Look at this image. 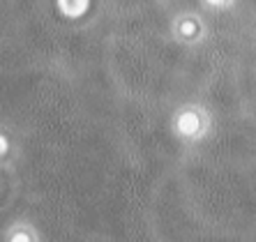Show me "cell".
<instances>
[{
  "label": "cell",
  "instance_id": "cell-1",
  "mask_svg": "<svg viewBox=\"0 0 256 242\" xmlns=\"http://www.w3.org/2000/svg\"><path fill=\"white\" fill-rule=\"evenodd\" d=\"M171 132L182 143L196 146L212 132V116L203 104H182L171 116Z\"/></svg>",
  "mask_w": 256,
  "mask_h": 242
},
{
  "label": "cell",
  "instance_id": "cell-2",
  "mask_svg": "<svg viewBox=\"0 0 256 242\" xmlns=\"http://www.w3.org/2000/svg\"><path fill=\"white\" fill-rule=\"evenodd\" d=\"M171 37L180 46H198L208 37V26L206 18L196 12H180L171 21Z\"/></svg>",
  "mask_w": 256,
  "mask_h": 242
},
{
  "label": "cell",
  "instance_id": "cell-3",
  "mask_svg": "<svg viewBox=\"0 0 256 242\" xmlns=\"http://www.w3.org/2000/svg\"><path fill=\"white\" fill-rule=\"evenodd\" d=\"M56 10L65 18H81L90 10V0H56Z\"/></svg>",
  "mask_w": 256,
  "mask_h": 242
},
{
  "label": "cell",
  "instance_id": "cell-4",
  "mask_svg": "<svg viewBox=\"0 0 256 242\" xmlns=\"http://www.w3.org/2000/svg\"><path fill=\"white\" fill-rule=\"evenodd\" d=\"M5 238L10 242H32L40 238V233H37V228L32 224H28V222H16L10 230H5Z\"/></svg>",
  "mask_w": 256,
  "mask_h": 242
},
{
  "label": "cell",
  "instance_id": "cell-5",
  "mask_svg": "<svg viewBox=\"0 0 256 242\" xmlns=\"http://www.w3.org/2000/svg\"><path fill=\"white\" fill-rule=\"evenodd\" d=\"M201 5L210 12H226L236 5V0H201Z\"/></svg>",
  "mask_w": 256,
  "mask_h": 242
},
{
  "label": "cell",
  "instance_id": "cell-6",
  "mask_svg": "<svg viewBox=\"0 0 256 242\" xmlns=\"http://www.w3.org/2000/svg\"><path fill=\"white\" fill-rule=\"evenodd\" d=\"M10 152V138L5 134H0V157H5Z\"/></svg>",
  "mask_w": 256,
  "mask_h": 242
}]
</instances>
